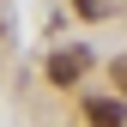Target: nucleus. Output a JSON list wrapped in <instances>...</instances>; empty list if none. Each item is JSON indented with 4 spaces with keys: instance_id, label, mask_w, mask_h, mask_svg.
Returning <instances> with one entry per match:
<instances>
[{
    "instance_id": "f257e3e1",
    "label": "nucleus",
    "mask_w": 127,
    "mask_h": 127,
    "mask_svg": "<svg viewBox=\"0 0 127 127\" xmlns=\"http://www.w3.org/2000/svg\"><path fill=\"white\" fill-rule=\"evenodd\" d=\"M85 67H91L85 49H61V55L49 61V79H55V85H79V79H85Z\"/></svg>"
},
{
    "instance_id": "f03ea898",
    "label": "nucleus",
    "mask_w": 127,
    "mask_h": 127,
    "mask_svg": "<svg viewBox=\"0 0 127 127\" xmlns=\"http://www.w3.org/2000/svg\"><path fill=\"white\" fill-rule=\"evenodd\" d=\"M85 121L91 127H121V97H91L85 103Z\"/></svg>"
},
{
    "instance_id": "7ed1b4c3",
    "label": "nucleus",
    "mask_w": 127,
    "mask_h": 127,
    "mask_svg": "<svg viewBox=\"0 0 127 127\" xmlns=\"http://www.w3.org/2000/svg\"><path fill=\"white\" fill-rule=\"evenodd\" d=\"M79 12H85V18H109V12H115V0H73Z\"/></svg>"
},
{
    "instance_id": "20e7f679",
    "label": "nucleus",
    "mask_w": 127,
    "mask_h": 127,
    "mask_svg": "<svg viewBox=\"0 0 127 127\" xmlns=\"http://www.w3.org/2000/svg\"><path fill=\"white\" fill-rule=\"evenodd\" d=\"M115 91L127 97V61H115Z\"/></svg>"
}]
</instances>
